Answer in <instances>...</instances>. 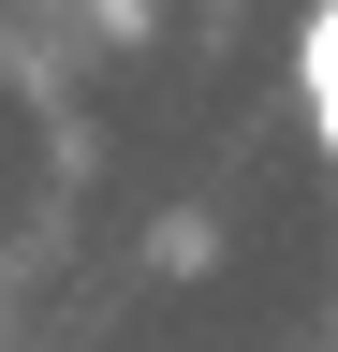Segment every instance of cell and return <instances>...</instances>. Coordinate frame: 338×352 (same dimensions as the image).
Returning <instances> with one entry per match:
<instances>
[{
	"mask_svg": "<svg viewBox=\"0 0 338 352\" xmlns=\"http://www.w3.org/2000/svg\"><path fill=\"white\" fill-rule=\"evenodd\" d=\"M294 88H309V132H324V162H338V0L294 15Z\"/></svg>",
	"mask_w": 338,
	"mask_h": 352,
	"instance_id": "obj_1",
	"label": "cell"
},
{
	"mask_svg": "<svg viewBox=\"0 0 338 352\" xmlns=\"http://www.w3.org/2000/svg\"><path fill=\"white\" fill-rule=\"evenodd\" d=\"M147 264H162V279H206V264H221V220H206V206H177V220L147 235Z\"/></svg>",
	"mask_w": 338,
	"mask_h": 352,
	"instance_id": "obj_2",
	"label": "cell"
}]
</instances>
